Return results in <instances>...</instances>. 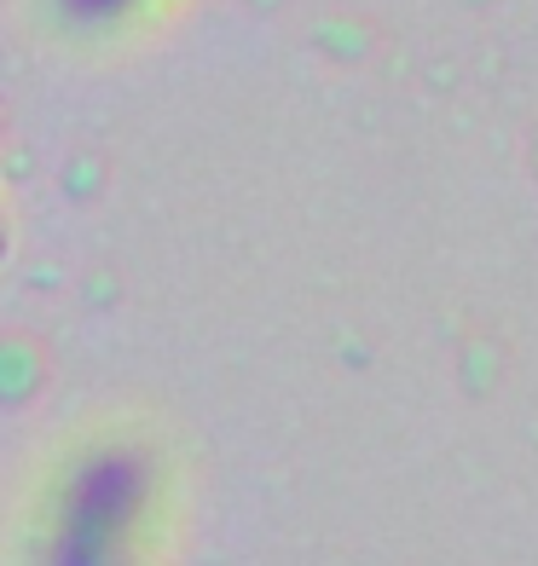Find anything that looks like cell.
Masks as SVG:
<instances>
[{"label":"cell","instance_id":"cell-1","mask_svg":"<svg viewBox=\"0 0 538 566\" xmlns=\"http://www.w3.org/2000/svg\"><path fill=\"white\" fill-rule=\"evenodd\" d=\"M145 509V469L127 451H99L70 474L59 497L53 560L59 566H122V549L134 544V521Z\"/></svg>","mask_w":538,"mask_h":566},{"label":"cell","instance_id":"cell-2","mask_svg":"<svg viewBox=\"0 0 538 566\" xmlns=\"http://www.w3.org/2000/svg\"><path fill=\"white\" fill-rule=\"evenodd\" d=\"M7 249H12V220H7V197H0V261H7Z\"/></svg>","mask_w":538,"mask_h":566}]
</instances>
